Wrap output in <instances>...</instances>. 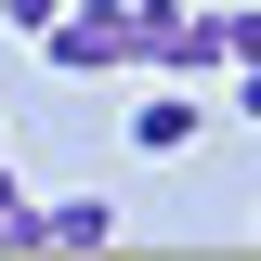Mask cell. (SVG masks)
Segmentation results:
<instances>
[{"label": "cell", "mask_w": 261, "mask_h": 261, "mask_svg": "<svg viewBox=\"0 0 261 261\" xmlns=\"http://www.w3.org/2000/svg\"><path fill=\"white\" fill-rule=\"evenodd\" d=\"M222 92H235V118H261V53H248V65H222Z\"/></svg>", "instance_id": "8992f818"}, {"label": "cell", "mask_w": 261, "mask_h": 261, "mask_svg": "<svg viewBox=\"0 0 261 261\" xmlns=\"http://www.w3.org/2000/svg\"><path fill=\"white\" fill-rule=\"evenodd\" d=\"M39 53L65 79H130V0H65L53 27H39Z\"/></svg>", "instance_id": "7a4b0ae2"}, {"label": "cell", "mask_w": 261, "mask_h": 261, "mask_svg": "<svg viewBox=\"0 0 261 261\" xmlns=\"http://www.w3.org/2000/svg\"><path fill=\"white\" fill-rule=\"evenodd\" d=\"M53 13H65V0H0V27H27V39L53 27Z\"/></svg>", "instance_id": "52a82bcc"}, {"label": "cell", "mask_w": 261, "mask_h": 261, "mask_svg": "<svg viewBox=\"0 0 261 261\" xmlns=\"http://www.w3.org/2000/svg\"><path fill=\"white\" fill-rule=\"evenodd\" d=\"M196 130H209V118H196V79H157V92L130 105V157H183Z\"/></svg>", "instance_id": "3957f363"}, {"label": "cell", "mask_w": 261, "mask_h": 261, "mask_svg": "<svg viewBox=\"0 0 261 261\" xmlns=\"http://www.w3.org/2000/svg\"><path fill=\"white\" fill-rule=\"evenodd\" d=\"M130 65L144 79H222L235 65V13H209V0H130Z\"/></svg>", "instance_id": "6da1fadb"}, {"label": "cell", "mask_w": 261, "mask_h": 261, "mask_svg": "<svg viewBox=\"0 0 261 261\" xmlns=\"http://www.w3.org/2000/svg\"><path fill=\"white\" fill-rule=\"evenodd\" d=\"M27 235H39V248H118L130 222H118V196H39Z\"/></svg>", "instance_id": "277c9868"}, {"label": "cell", "mask_w": 261, "mask_h": 261, "mask_svg": "<svg viewBox=\"0 0 261 261\" xmlns=\"http://www.w3.org/2000/svg\"><path fill=\"white\" fill-rule=\"evenodd\" d=\"M27 222H39V196H27V183H13V170H0V248H39V235H27Z\"/></svg>", "instance_id": "5b68a950"}, {"label": "cell", "mask_w": 261, "mask_h": 261, "mask_svg": "<svg viewBox=\"0 0 261 261\" xmlns=\"http://www.w3.org/2000/svg\"><path fill=\"white\" fill-rule=\"evenodd\" d=\"M248 13H261V0H248Z\"/></svg>", "instance_id": "ba28073f"}]
</instances>
